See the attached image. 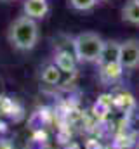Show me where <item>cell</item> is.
<instances>
[{"label":"cell","mask_w":139,"mask_h":149,"mask_svg":"<svg viewBox=\"0 0 139 149\" xmlns=\"http://www.w3.org/2000/svg\"><path fill=\"white\" fill-rule=\"evenodd\" d=\"M38 37H40L38 23L33 21V19H30V17H26L25 14L16 17L9 24V30H7L9 43L16 50H21V52L32 50L35 45L38 43Z\"/></svg>","instance_id":"cell-1"},{"label":"cell","mask_w":139,"mask_h":149,"mask_svg":"<svg viewBox=\"0 0 139 149\" xmlns=\"http://www.w3.org/2000/svg\"><path fill=\"white\" fill-rule=\"evenodd\" d=\"M104 47V38L96 31H82L73 38V56L78 63H98Z\"/></svg>","instance_id":"cell-2"},{"label":"cell","mask_w":139,"mask_h":149,"mask_svg":"<svg viewBox=\"0 0 139 149\" xmlns=\"http://www.w3.org/2000/svg\"><path fill=\"white\" fill-rule=\"evenodd\" d=\"M120 64L124 71L139 70V38H127L120 42Z\"/></svg>","instance_id":"cell-3"},{"label":"cell","mask_w":139,"mask_h":149,"mask_svg":"<svg viewBox=\"0 0 139 149\" xmlns=\"http://www.w3.org/2000/svg\"><path fill=\"white\" fill-rule=\"evenodd\" d=\"M99 68L110 64H120V42L117 40H104V47L101 50L99 61L96 63Z\"/></svg>","instance_id":"cell-4"},{"label":"cell","mask_w":139,"mask_h":149,"mask_svg":"<svg viewBox=\"0 0 139 149\" xmlns=\"http://www.w3.org/2000/svg\"><path fill=\"white\" fill-rule=\"evenodd\" d=\"M23 12L26 17L33 21H40L49 14V0H25Z\"/></svg>","instance_id":"cell-5"},{"label":"cell","mask_w":139,"mask_h":149,"mask_svg":"<svg viewBox=\"0 0 139 149\" xmlns=\"http://www.w3.org/2000/svg\"><path fill=\"white\" fill-rule=\"evenodd\" d=\"M122 19L132 26H139V2L127 0L122 7Z\"/></svg>","instance_id":"cell-6"},{"label":"cell","mask_w":139,"mask_h":149,"mask_svg":"<svg viewBox=\"0 0 139 149\" xmlns=\"http://www.w3.org/2000/svg\"><path fill=\"white\" fill-rule=\"evenodd\" d=\"M124 73L122 64H110V66H101L99 68V78L103 80L104 83H113L117 81Z\"/></svg>","instance_id":"cell-7"},{"label":"cell","mask_w":139,"mask_h":149,"mask_svg":"<svg viewBox=\"0 0 139 149\" xmlns=\"http://www.w3.org/2000/svg\"><path fill=\"white\" fill-rule=\"evenodd\" d=\"M61 70L56 66V64H49V66H45L44 70H42V80L45 81V83H49V85H56L59 80H61Z\"/></svg>","instance_id":"cell-8"},{"label":"cell","mask_w":139,"mask_h":149,"mask_svg":"<svg viewBox=\"0 0 139 149\" xmlns=\"http://www.w3.org/2000/svg\"><path fill=\"white\" fill-rule=\"evenodd\" d=\"M70 7L73 10H78V12H89L92 10L99 2L98 0H68Z\"/></svg>","instance_id":"cell-9"},{"label":"cell","mask_w":139,"mask_h":149,"mask_svg":"<svg viewBox=\"0 0 139 149\" xmlns=\"http://www.w3.org/2000/svg\"><path fill=\"white\" fill-rule=\"evenodd\" d=\"M73 59L75 57H70L68 54H59L58 56V61H56V66L61 70V71H68V70H71L73 68Z\"/></svg>","instance_id":"cell-10"},{"label":"cell","mask_w":139,"mask_h":149,"mask_svg":"<svg viewBox=\"0 0 139 149\" xmlns=\"http://www.w3.org/2000/svg\"><path fill=\"white\" fill-rule=\"evenodd\" d=\"M134 149H139V142H138V144H136V146H134Z\"/></svg>","instance_id":"cell-11"},{"label":"cell","mask_w":139,"mask_h":149,"mask_svg":"<svg viewBox=\"0 0 139 149\" xmlns=\"http://www.w3.org/2000/svg\"><path fill=\"white\" fill-rule=\"evenodd\" d=\"M98 2H106V0H98Z\"/></svg>","instance_id":"cell-12"},{"label":"cell","mask_w":139,"mask_h":149,"mask_svg":"<svg viewBox=\"0 0 139 149\" xmlns=\"http://www.w3.org/2000/svg\"><path fill=\"white\" fill-rule=\"evenodd\" d=\"M138 2H139V0H138Z\"/></svg>","instance_id":"cell-13"}]
</instances>
